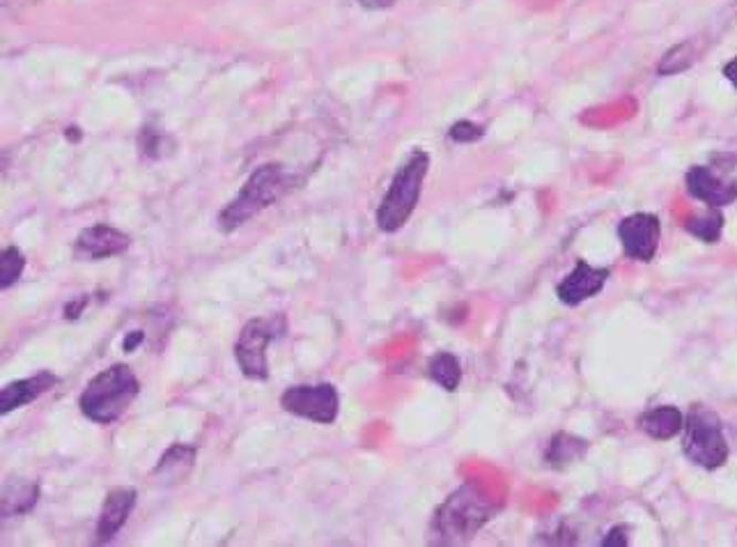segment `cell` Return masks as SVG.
I'll list each match as a JSON object with an SVG mask.
<instances>
[{
	"mask_svg": "<svg viewBox=\"0 0 737 547\" xmlns=\"http://www.w3.org/2000/svg\"><path fill=\"white\" fill-rule=\"evenodd\" d=\"M294 175H290L279 164H267L251 173V177L243 182L241 192L221 209L219 228L224 233H232L241 228L246 221H251L262 209L281 200L292 187Z\"/></svg>",
	"mask_w": 737,
	"mask_h": 547,
	"instance_id": "6da1fadb",
	"label": "cell"
},
{
	"mask_svg": "<svg viewBox=\"0 0 737 547\" xmlns=\"http://www.w3.org/2000/svg\"><path fill=\"white\" fill-rule=\"evenodd\" d=\"M141 393V382L127 363L102 371L92 378L79 399V407L85 419L100 425H108L125 414Z\"/></svg>",
	"mask_w": 737,
	"mask_h": 547,
	"instance_id": "7a4b0ae2",
	"label": "cell"
},
{
	"mask_svg": "<svg viewBox=\"0 0 737 547\" xmlns=\"http://www.w3.org/2000/svg\"><path fill=\"white\" fill-rule=\"evenodd\" d=\"M429 168V155L423 149L412 152V157L397 168L388 192L377 207V226L382 233H397L414 215L423 194V182Z\"/></svg>",
	"mask_w": 737,
	"mask_h": 547,
	"instance_id": "3957f363",
	"label": "cell"
},
{
	"mask_svg": "<svg viewBox=\"0 0 737 547\" xmlns=\"http://www.w3.org/2000/svg\"><path fill=\"white\" fill-rule=\"evenodd\" d=\"M683 451L694 465L703 469H717L728 461V444L722 431V421L715 412L694 407L687 414Z\"/></svg>",
	"mask_w": 737,
	"mask_h": 547,
	"instance_id": "277c9868",
	"label": "cell"
},
{
	"mask_svg": "<svg viewBox=\"0 0 737 547\" xmlns=\"http://www.w3.org/2000/svg\"><path fill=\"white\" fill-rule=\"evenodd\" d=\"M283 331H286V318H269V320L253 318L243 324L235 343V359L246 378L260 382L269 378L267 348L271 341L283 337Z\"/></svg>",
	"mask_w": 737,
	"mask_h": 547,
	"instance_id": "5b68a950",
	"label": "cell"
},
{
	"mask_svg": "<svg viewBox=\"0 0 737 547\" xmlns=\"http://www.w3.org/2000/svg\"><path fill=\"white\" fill-rule=\"evenodd\" d=\"M281 407L299 419L331 425L341 412V396L333 384H299L283 393Z\"/></svg>",
	"mask_w": 737,
	"mask_h": 547,
	"instance_id": "8992f818",
	"label": "cell"
},
{
	"mask_svg": "<svg viewBox=\"0 0 737 547\" xmlns=\"http://www.w3.org/2000/svg\"><path fill=\"white\" fill-rule=\"evenodd\" d=\"M619 237L630 258L639 262H651L660 249V237H662L660 219L655 215H648V211H639V215H632L621 221Z\"/></svg>",
	"mask_w": 737,
	"mask_h": 547,
	"instance_id": "52a82bcc",
	"label": "cell"
},
{
	"mask_svg": "<svg viewBox=\"0 0 737 547\" xmlns=\"http://www.w3.org/2000/svg\"><path fill=\"white\" fill-rule=\"evenodd\" d=\"M132 247V237L106 224H95L76 237L74 254L81 260H104L125 254Z\"/></svg>",
	"mask_w": 737,
	"mask_h": 547,
	"instance_id": "ba28073f",
	"label": "cell"
},
{
	"mask_svg": "<svg viewBox=\"0 0 737 547\" xmlns=\"http://www.w3.org/2000/svg\"><path fill=\"white\" fill-rule=\"evenodd\" d=\"M687 192L710 207H724L737 200V182L726 179L710 166H694L687 173Z\"/></svg>",
	"mask_w": 737,
	"mask_h": 547,
	"instance_id": "9c48e42d",
	"label": "cell"
},
{
	"mask_svg": "<svg viewBox=\"0 0 737 547\" xmlns=\"http://www.w3.org/2000/svg\"><path fill=\"white\" fill-rule=\"evenodd\" d=\"M609 279V269L604 267H591L587 260H579L574 271L559 283L557 295L568 307H577V303L595 297Z\"/></svg>",
	"mask_w": 737,
	"mask_h": 547,
	"instance_id": "30bf717a",
	"label": "cell"
},
{
	"mask_svg": "<svg viewBox=\"0 0 737 547\" xmlns=\"http://www.w3.org/2000/svg\"><path fill=\"white\" fill-rule=\"evenodd\" d=\"M136 499H138V493L134 488H113L106 495L102 513H100L97 531H95V536H97L95 540L100 545L111 543L120 534V529L127 525L129 515L136 508Z\"/></svg>",
	"mask_w": 737,
	"mask_h": 547,
	"instance_id": "8fae6325",
	"label": "cell"
},
{
	"mask_svg": "<svg viewBox=\"0 0 737 547\" xmlns=\"http://www.w3.org/2000/svg\"><path fill=\"white\" fill-rule=\"evenodd\" d=\"M58 382H60L58 375H53L51 371H42L33 378L10 382L3 389V393H0V414H12L14 410L30 405L40 396H44L46 391H51Z\"/></svg>",
	"mask_w": 737,
	"mask_h": 547,
	"instance_id": "7c38bea8",
	"label": "cell"
},
{
	"mask_svg": "<svg viewBox=\"0 0 737 547\" xmlns=\"http://www.w3.org/2000/svg\"><path fill=\"white\" fill-rule=\"evenodd\" d=\"M641 431L655 440H671L685 431V416L678 407H655L639 419Z\"/></svg>",
	"mask_w": 737,
	"mask_h": 547,
	"instance_id": "4fadbf2b",
	"label": "cell"
},
{
	"mask_svg": "<svg viewBox=\"0 0 737 547\" xmlns=\"http://www.w3.org/2000/svg\"><path fill=\"white\" fill-rule=\"evenodd\" d=\"M40 502V485L33 481H23V478H10L6 491H3V515L6 518H12V515H23L28 510H33L35 504Z\"/></svg>",
	"mask_w": 737,
	"mask_h": 547,
	"instance_id": "5bb4252c",
	"label": "cell"
},
{
	"mask_svg": "<svg viewBox=\"0 0 737 547\" xmlns=\"http://www.w3.org/2000/svg\"><path fill=\"white\" fill-rule=\"evenodd\" d=\"M196 461V448L187 446V444H173L166 453L164 458L159 461L155 476H162L166 472V478H181L184 474H189V469L194 467Z\"/></svg>",
	"mask_w": 737,
	"mask_h": 547,
	"instance_id": "9a60e30c",
	"label": "cell"
},
{
	"mask_svg": "<svg viewBox=\"0 0 737 547\" xmlns=\"http://www.w3.org/2000/svg\"><path fill=\"white\" fill-rule=\"evenodd\" d=\"M429 378L446 391H457L459 382H463V369H459L457 357L450 352H439L429 361Z\"/></svg>",
	"mask_w": 737,
	"mask_h": 547,
	"instance_id": "2e32d148",
	"label": "cell"
},
{
	"mask_svg": "<svg viewBox=\"0 0 737 547\" xmlns=\"http://www.w3.org/2000/svg\"><path fill=\"white\" fill-rule=\"evenodd\" d=\"M685 226L698 239L708 241V245H715V241L722 237V230H724V217L719 215V207H710V211H705V215L689 217Z\"/></svg>",
	"mask_w": 737,
	"mask_h": 547,
	"instance_id": "e0dca14e",
	"label": "cell"
},
{
	"mask_svg": "<svg viewBox=\"0 0 737 547\" xmlns=\"http://www.w3.org/2000/svg\"><path fill=\"white\" fill-rule=\"evenodd\" d=\"M583 453H587V444H583L581 440L570 437V435H559L551 440L547 458L551 465H568V463L581 458Z\"/></svg>",
	"mask_w": 737,
	"mask_h": 547,
	"instance_id": "ac0fdd59",
	"label": "cell"
},
{
	"mask_svg": "<svg viewBox=\"0 0 737 547\" xmlns=\"http://www.w3.org/2000/svg\"><path fill=\"white\" fill-rule=\"evenodd\" d=\"M25 269V258L17 247H8L0 258V288L8 290L12 288Z\"/></svg>",
	"mask_w": 737,
	"mask_h": 547,
	"instance_id": "d6986e66",
	"label": "cell"
},
{
	"mask_svg": "<svg viewBox=\"0 0 737 547\" xmlns=\"http://www.w3.org/2000/svg\"><path fill=\"white\" fill-rule=\"evenodd\" d=\"M692 63H694V47H692V42L678 44V47H673L664 55L662 65H660V74H678V72L687 70Z\"/></svg>",
	"mask_w": 737,
	"mask_h": 547,
	"instance_id": "ffe728a7",
	"label": "cell"
},
{
	"mask_svg": "<svg viewBox=\"0 0 737 547\" xmlns=\"http://www.w3.org/2000/svg\"><path fill=\"white\" fill-rule=\"evenodd\" d=\"M482 127L476 123H469V120H463V123H457L450 127V138L455 143H476L478 138H482Z\"/></svg>",
	"mask_w": 737,
	"mask_h": 547,
	"instance_id": "44dd1931",
	"label": "cell"
},
{
	"mask_svg": "<svg viewBox=\"0 0 737 547\" xmlns=\"http://www.w3.org/2000/svg\"><path fill=\"white\" fill-rule=\"evenodd\" d=\"M630 543L627 538V527H613L609 536L602 540L604 547H625Z\"/></svg>",
	"mask_w": 737,
	"mask_h": 547,
	"instance_id": "7402d4cb",
	"label": "cell"
},
{
	"mask_svg": "<svg viewBox=\"0 0 737 547\" xmlns=\"http://www.w3.org/2000/svg\"><path fill=\"white\" fill-rule=\"evenodd\" d=\"M143 341H145V333H143V331L127 333L125 341H122V350H125V352H134Z\"/></svg>",
	"mask_w": 737,
	"mask_h": 547,
	"instance_id": "603a6c76",
	"label": "cell"
},
{
	"mask_svg": "<svg viewBox=\"0 0 737 547\" xmlns=\"http://www.w3.org/2000/svg\"><path fill=\"white\" fill-rule=\"evenodd\" d=\"M85 303H87V297H81V299H79V303H76V301H72L70 307L65 309V316H68V320H76V318L83 313Z\"/></svg>",
	"mask_w": 737,
	"mask_h": 547,
	"instance_id": "cb8c5ba5",
	"label": "cell"
},
{
	"mask_svg": "<svg viewBox=\"0 0 737 547\" xmlns=\"http://www.w3.org/2000/svg\"><path fill=\"white\" fill-rule=\"evenodd\" d=\"M359 3L363 8H371V10H384V8H391L395 0H359Z\"/></svg>",
	"mask_w": 737,
	"mask_h": 547,
	"instance_id": "d4e9b609",
	"label": "cell"
},
{
	"mask_svg": "<svg viewBox=\"0 0 737 547\" xmlns=\"http://www.w3.org/2000/svg\"><path fill=\"white\" fill-rule=\"evenodd\" d=\"M724 76L737 87V55L730 60V63L724 68Z\"/></svg>",
	"mask_w": 737,
	"mask_h": 547,
	"instance_id": "484cf974",
	"label": "cell"
}]
</instances>
